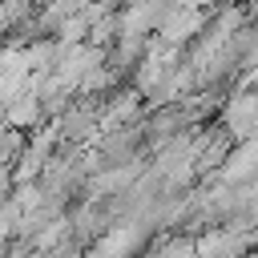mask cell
<instances>
[{
    "label": "cell",
    "mask_w": 258,
    "mask_h": 258,
    "mask_svg": "<svg viewBox=\"0 0 258 258\" xmlns=\"http://www.w3.org/2000/svg\"><path fill=\"white\" fill-rule=\"evenodd\" d=\"M242 246H246V238L242 234H226V230H218V234H210V238H202V246H198V258H238L242 254Z\"/></svg>",
    "instance_id": "6da1fadb"
},
{
    "label": "cell",
    "mask_w": 258,
    "mask_h": 258,
    "mask_svg": "<svg viewBox=\"0 0 258 258\" xmlns=\"http://www.w3.org/2000/svg\"><path fill=\"white\" fill-rule=\"evenodd\" d=\"M137 238H141V234L129 230V226H125V230H113V234H105V238L93 246V258H129V250L137 246Z\"/></svg>",
    "instance_id": "7a4b0ae2"
},
{
    "label": "cell",
    "mask_w": 258,
    "mask_h": 258,
    "mask_svg": "<svg viewBox=\"0 0 258 258\" xmlns=\"http://www.w3.org/2000/svg\"><path fill=\"white\" fill-rule=\"evenodd\" d=\"M254 169H258V141H246V145L234 153V161L222 169V177H226V181H238V177H250Z\"/></svg>",
    "instance_id": "3957f363"
},
{
    "label": "cell",
    "mask_w": 258,
    "mask_h": 258,
    "mask_svg": "<svg viewBox=\"0 0 258 258\" xmlns=\"http://www.w3.org/2000/svg\"><path fill=\"white\" fill-rule=\"evenodd\" d=\"M153 258H198V246H194L189 238H173V242H165Z\"/></svg>",
    "instance_id": "277c9868"
}]
</instances>
